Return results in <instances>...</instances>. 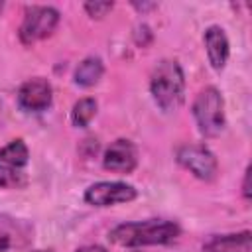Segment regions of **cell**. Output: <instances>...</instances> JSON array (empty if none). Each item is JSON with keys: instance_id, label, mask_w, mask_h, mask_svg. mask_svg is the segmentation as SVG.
<instances>
[{"instance_id": "30bf717a", "label": "cell", "mask_w": 252, "mask_h": 252, "mask_svg": "<svg viewBox=\"0 0 252 252\" xmlns=\"http://www.w3.org/2000/svg\"><path fill=\"white\" fill-rule=\"evenodd\" d=\"M252 234L250 230L232 232V234H217L211 236L203 244V252H250Z\"/></svg>"}, {"instance_id": "ac0fdd59", "label": "cell", "mask_w": 252, "mask_h": 252, "mask_svg": "<svg viewBox=\"0 0 252 252\" xmlns=\"http://www.w3.org/2000/svg\"><path fill=\"white\" fill-rule=\"evenodd\" d=\"M75 252H108V250L104 246H100V244H87V246L77 248Z\"/></svg>"}, {"instance_id": "9a60e30c", "label": "cell", "mask_w": 252, "mask_h": 252, "mask_svg": "<svg viewBox=\"0 0 252 252\" xmlns=\"http://www.w3.org/2000/svg\"><path fill=\"white\" fill-rule=\"evenodd\" d=\"M112 6H114L112 2H87L85 4V10L93 18H102V16H106L112 10Z\"/></svg>"}, {"instance_id": "5b68a950", "label": "cell", "mask_w": 252, "mask_h": 252, "mask_svg": "<svg viewBox=\"0 0 252 252\" xmlns=\"http://www.w3.org/2000/svg\"><path fill=\"white\" fill-rule=\"evenodd\" d=\"M177 163L183 165L189 173H193L201 181H213L219 171V163L215 154L205 144H185L177 148Z\"/></svg>"}, {"instance_id": "3957f363", "label": "cell", "mask_w": 252, "mask_h": 252, "mask_svg": "<svg viewBox=\"0 0 252 252\" xmlns=\"http://www.w3.org/2000/svg\"><path fill=\"white\" fill-rule=\"evenodd\" d=\"M193 118L199 132L205 136H217L224 128V100L219 89L205 87L193 100Z\"/></svg>"}, {"instance_id": "5bb4252c", "label": "cell", "mask_w": 252, "mask_h": 252, "mask_svg": "<svg viewBox=\"0 0 252 252\" xmlns=\"http://www.w3.org/2000/svg\"><path fill=\"white\" fill-rule=\"evenodd\" d=\"M26 185V175L10 165H0V187L4 189H18Z\"/></svg>"}, {"instance_id": "8fae6325", "label": "cell", "mask_w": 252, "mask_h": 252, "mask_svg": "<svg viewBox=\"0 0 252 252\" xmlns=\"http://www.w3.org/2000/svg\"><path fill=\"white\" fill-rule=\"evenodd\" d=\"M102 73H104L102 61L98 57H87L75 69V75H73L75 77V85H79V87H93V85H96L100 81Z\"/></svg>"}, {"instance_id": "52a82bcc", "label": "cell", "mask_w": 252, "mask_h": 252, "mask_svg": "<svg viewBox=\"0 0 252 252\" xmlns=\"http://www.w3.org/2000/svg\"><path fill=\"white\" fill-rule=\"evenodd\" d=\"M53 98L51 85L43 77L28 79L18 91V104L28 112H43Z\"/></svg>"}, {"instance_id": "277c9868", "label": "cell", "mask_w": 252, "mask_h": 252, "mask_svg": "<svg viewBox=\"0 0 252 252\" xmlns=\"http://www.w3.org/2000/svg\"><path fill=\"white\" fill-rule=\"evenodd\" d=\"M59 24V12L53 6H30L24 12L22 26L18 30L20 41L24 45H33L47 35L53 33V30Z\"/></svg>"}, {"instance_id": "8992f818", "label": "cell", "mask_w": 252, "mask_h": 252, "mask_svg": "<svg viewBox=\"0 0 252 252\" xmlns=\"http://www.w3.org/2000/svg\"><path fill=\"white\" fill-rule=\"evenodd\" d=\"M138 191L124 181H98L87 187L85 201L93 207H110L118 203L134 201Z\"/></svg>"}, {"instance_id": "9c48e42d", "label": "cell", "mask_w": 252, "mask_h": 252, "mask_svg": "<svg viewBox=\"0 0 252 252\" xmlns=\"http://www.w3.org/2000/svg\"><path fill=\"white\" fill-rule=\"evenodd\" d=\"M205 47H207V55H209V63L213 69H222L226 65L228 53H230V45H228V37L224 33V30L220 26H209L205 30Z\"/></svg>"}, {"instance_id": "2e32d148", "label": "cell", "mask_w": 252, "mask_h": 252, "mask_svg": "<svg viewBox=\"0 0 252 252\" xmlns=\"http://www.w3.org/2000/svg\"><path fill=\"white\" fill-rule=\"evenodd\" d=\"M10 246H12V236H10V232L0 226V252H6Z\"/></svg>"}, {"instance_id": "7c38bea8", "label": "cell", "mask_w": 252, "mask_h": 252, "mask_svg": "<svg viewBox=\"0 0 252 252\" xmlns=\"http://www.w3.org/2000/svg\"><path fill=\"white\" fill-rule=\"evenodd\" d=\"M28 159H30V152L24 140H12L4 148H0V161H4V165L20 169L28 163Z\"/></svg>"}, {"instance_id": "ffe728a7", "label": "cell", "mask_w": 252, "mask_h": 252, "mask_svg": "<svg viewBox=\"0 0 252 252\" xmlns=\"http://www.w3.org/2000/svg\"><path fill=\"white\" fill-rule=\"evenodd\" d=\"M35 252H51V250H35Z\"/></svg>"}, {"instance_id": "4fadbf2b", "label": "cell", "mask_w": 252, "mask_h": 252, "mask_svg": "<svg viewBox=\"0 0 252 252\" xmlns=\"http://www.w3.org/2000/svg\"><path fill=\"white\" fill-rule=\"evenodd\" d=\"M94 114H96V100L91 98V96H85V98H79V100L73 104L71 122H73L77 128H85V126H89V122L94 118Z\"/></svg>"}, {"instance_id": "d6986e66", "label": "cell", "mask_w": 252, "mask_h": 252, "mask_svg": "<svg viewBox=\"0 0 252 252\" xmlns=\"http://www.w3.org/2000/svg\"><path fill=\"white\" fill-rule=\"evenodd\" d=\"M2 8H4V2H0V12H2Z\"/></svg>"}, {"instance_id": "7a4b0ae2", "label": "cell", "mask_w": 252, "mask_h": 252, "mask_svg": "<svg viewBox=\"0 0 252 252\" xmlns=\"http://www.w3.org/2000/svg\"><path fill=\"white\" fill-rule=\"evenodd\" d=\"M150 93L161 110H177L185 98V75L181 65L173 59L159 61L150 79Z\"/></svg>"}, {"instance_id": "ba28073f", "label": "cell", "mask_w": 252, "mask_h": 252, "mask_svg": "<svg viewBox=\"0 0 252 252\" xmlns=\"http://www.w3.org/2000/svg\"><path fill=\"white\" fill-rule=\"evenodd\" d=\"M102 165H104V169L114 171V173H130V171H134V167L138 165V150H136V146L126 138L114 140L104 150Z\"/></svg>"}, {"instance_id": "6da1fadb", "label": "cell", "mask_w": 252, "mask_h": 252, "mask_svg": "<svg viewBox=\"0 0 252 252\" xmlns=\"http://www.w3.org/2000/svg\"><path fill=\"white\" fill-rule=\"evenodd\" d=\"M181 234V228L173 220H161V219H150L140 222H124L114 226L108 232V240L126 246V248H138V246H150V244H171Z\"/></svg>"}, {"instance_id": "e0dca14e", "label": "cell", "mask_w": 252, "mask_h": 252, "mask_svg": "<svg viewBox=\"0 0 252 252\" xmlns=\"http://www.w3.org/2000/svg\"><path fill=\"white\" fill-rule=\"evenodd\" d=\"M242 195H244V199L248 201L250 199V165L246 167V171H244V181H242Z\"/></svg>"}]
</instances>
